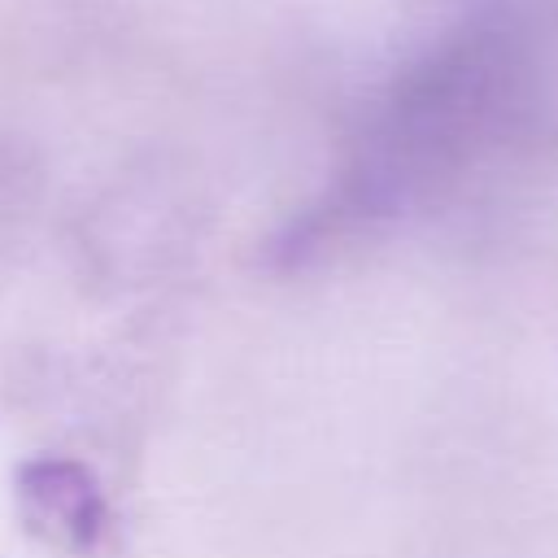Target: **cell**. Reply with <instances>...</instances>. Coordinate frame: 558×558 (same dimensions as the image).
Returning a JSON list of instances; mask_svg holds the SVG:
<instances>
[{
  "instance_id": "1",
  "label": "cell",
  "mask_w": 558,
  "mask_h": 558,
  "mask_svg": "<svg viewBox=\"0 0 558 558\" xmlns=\"http://www.w3.org/2000/svg\"><path fill=\"white\" fill-rule=\"evenodd\" d=\"M17 514L35 541L61 554H92L109 532L96 475L70 458H31L17 471Z\"/></svg>"
}]
</instances>
